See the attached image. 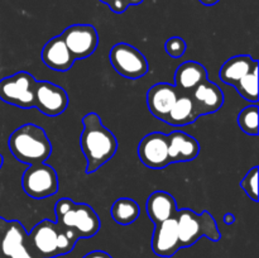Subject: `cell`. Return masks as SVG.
<instances>
[{"instance_id": "cell-1", "label": "cell", "mask_w": 259, "mask_h": 258, "mask_svg": "<svg viewBox=\"0 0 259 258\" xmlns=\"http://www.w3.org/2000/svg\"><path fill=\"white\" fill-rule=\"evenodd\" d=\"M82 125L80 138L81 151L86 159L85 172L90 175L115 156L119 143L113 132L104 125L98 113L83 115Z\"/></svg>"}, {"instance_id": "cell-2", "label": "cell", "mask_w": 259, "mask_h": 258, "mask_svg": "<svg viewBox=\"0 0 259 258\" xmlns=\"http://www.w3.org/2000/svg\"><path fill=\"white\" fill-rule=\"evenodd\" d=\"M78 237L58 223L45 219L28 233V244L38 258H56L72 252Z\"/></svg>"}, {"instance_id": "cell-3", "label": "cell", "mask_w": 259, "mask_h": 258, "mask_svg": "<svg viewBox=\"0 0 259 258\" xmlns=\"http://www.w3.org/2000/svg\"><path fill=\"white\" fill-rule=\"evenodd\" d=\"M10 152L17 161L27 164L45 163L52 153V144L45 129L27 123L15 129L8 141Z\"/></svg>"}, {"instance_id": "cell-4", "label": "cell", "mask_w": 259, "mask_h": 258, "mask_svg": "<svg viewBox=\"0 0 259 258\" xmlns=\"http://www.w3.org/2000/svg\"><path fill=\"white\" fill-rule=\"evenodd\" d=\"M55 214L56 223L72 230L78 239L94 237L100 230L101 222L98 212L90 205L75 202L70 197H61L56 202Z\"/></svg>"}, {"instance_id": "cell-5", "label": "cell", "mask_w": 259, "mask_h": 258, "mask_svg": "<svg viewBox=\"0 0 259 258\" xmlns=\"http://www.w3.org/2000/svg\"><path fill=\"white\" fill-rule=\"evenodd\" d=\"M176 220L181 248L191 247L202 237L209 238L211 242H219L222 239V233L209 211L197 214L191 209L177 210Z\"/></svg>"}, {"instance_id": "cell-6", "label": "cell", "mask_w": 259, "mask_h": 258, "mask_svg": "<svg viewBox=\"0 0 259 258\" xmlns=\"http://www.w3.org/2000/svg\"><path fill=\"white\" fill-rule=\"evenodd\" d=\"M35 78L27 71L0 80V99L4 103L22 109L34 108Z\"/></svg>"}, {"instance_id": "cell-7", "label": "cell", "mask_w": 259, "mask_h": 258, "mask_svg": "<svg viewBox=\"0 0 259 258\" xmlns=\"http://www.w3.org/2000/svg\"><path fill=\"white\" fill-rule=\"evenodd\" d=\"M23 191L33 199H45L57 194L58 175L47 163L30 164L22 176Z\"/></svg>"}, {"instance_id": "cell-8", "label": "cell", "mask_w": 259, "mask_h": 258, "mask_svg": "<svg viewBox=\"0 0 259 258\" xmlns=\"http://www.w3.org/2000/svg\"><path fill=\"white\" fill-rule=\"evenodd\" d=\"M109 57L114 70L129 80H138L149 70L148 61L143 53L129 43L120 42L114 45Z\"/></svg>"}, {"instance_id": "cell-9", "label": "cell", "mask_w": 259, "mask_h": 258, "mask_svg": "<svg viewBox=\"0 0 259 258\" xmlns=\"http://www.w3.org/2000/svg\"><path fill=\"white\" fill-rule=\"evenodd\" d=\"M0 258H38L28 244V233L19 220L0 217Z\"/></svg>"}, {"instance_id": "cell-10", "label": "cell", "mask_w": 259, "mask_h": 258, "mask_svg": "<svg viewBox=\"0 0 259 258\" xmlns=\"http://www.w3.org/2000/svg\"><path fill=\"white\" fill-rule=\"evenodd\" d=\"M60 35L75 60L90 57L99 46L98 30L91 24H72Z\"/></svg>"}, {"instance_id": "cell-11", "label": "cell", "mask_w": 259, "mask_h": 258, "mask_svg": "<svg viewBox=\"0 0 259 258\" xmlns=\"http://www.w3.org/2000/svg\"><path fill=\"white\" fill-rule=\"evenodd\" d=\"M68 94L60 85L35 80L34 108L47 116L61 115L68 106Z\"/></svg>"}, {"instance_id": "cell-12", "label": "cell", "mask_w": 259, "mask_h": 258, "mask_svg": "<svg viewBox=\"0 0 259 258\" xmlns=\"http://www.w3.org/2000/svg\"><path fill=\"white\" fill-rule=\"evenodd\" d=\"M138 156L142 163L149 168H164L171 164L167 134L153 132L144 136L138 146Z\"/></svg>"}, {"instance_id": "cell-13", "label": "cell", "mask_w": 259, "mask_h": 258, "mask_svg": "<svg viewBox=\"0 0 259 258\" xmlns=\"http://www.w3.org/2000/svg\"><path fill=\"white\" fill-rule=\"evenodd\" d=\"M197 118L219 111L224 105V93L210 80H205L190 94Z\"/></svg>"}, {"instance_id": "cell-14", "label": "cell", "mask_w": 259, "mask_h": 258, "mask_svg": "<svg viewBox=\"0 0 259 258\" xmlns=\"http://www.w3.org/2000/svg\"><path fill=\"white\" fill-rule=\"evenodd\" d=\"M181 249L176 217L156 224L152 237V250L158 257L169 258Z\"/></svg>"}, {"instance_id": "cell-15", "label": "cell", "mask_w": 259, "mask_h": 258, "mask_svg": "<svg viewBox=\"0 0 259 258\" xmlns=\"http://www.w3.org/2000/svg\"><path fill=\"white\" fill-rule=\"evenodd\" d=\"M179 96L180 91L175 85L167 82L154 83L147 91V105L152 115L163 121Z\"/></svg>"}, {"instance_id": "cell-16", "label": "cell", "mask_w": 259, "mask_h": 258, "mask_svg": "<svg viewBox=\"0 0 259 258\" xmlns=\"http://www.w3.org/2000/svg\"><path fill=\"white\" fill-rule=\"evenodd\" d=\"M40 57L48 68L57 72H66L71 70L76 61L61 35H56L46 43Z\"/></svg>"}, {"instance_id": "cell-17", "label": "cell", "mask_w": 259, "mask_h": 258, "mask_svg": "<svg viewBox=\"0 0 259 258\" xmlns=\"http://www.w3.org/2000/svg\"><path fill=\"white\" fill-rule=\"evenodd\" d=\"M168 157L171 163L194 161L200 153V144L190 134L181 131L168 134Z\"/></svg>"}, {"instance_id": "cell-18", "label": "cell", "mask_w": 259, "mask_h": 258, "mask_svg": "<svg viewBox=\"0 0 259 258\" xmlns=\"http://www.w3.org/2000/svg\"><path fill=\"white\" fill-rule=\"evenodd\" d=\"M207 80V71L204 65L196 61H186L175 72V86L180 94H190L201 82Z\"/></svg>"}, {"instance_id": "cell-19", "label": "cell", "mask_w": 259, "mask_h": 258, "mask_svg": "<svg viewBox=\"0 0 259 258\" xmlns=\"http://www.w3.org/2000/svg\"><path fill=\"white\" fill-rule=\"evenodd\" d=\"M177 204L175 197L166 191H154L146 202V211L154 225L176 217Z\"/></svg>"}, {"instance_id": "cell-20", "label": "cell", "mask_w": 259, "mask_h": 258, "mask_svg": "<svg viewBox=\"0 0 259 258\" xmlns=\"http://www.w3.org/2000/svg\"><path fill=\"white\" fill-rule=\"evenodd\" d=\"M258 65V61L249 55L234 56L223 63L220 68V80L227 85L234 86Z\"/></svg>"}, {"instance_id": "cell-21", "label": "cell", "mask_w": 259, "mask_h": 258, "mask_svg": "<svg viewBox=\"0 0 259 258\" xmlns=\"http://www.w3.org/2000/svg\"><path fill=\"white\" fill-rule=\"evenodd\" d=\"M197 119L195 114L194 104H192L191 98L187 94H180L176 103L172 106L169 113L164 118V123L174 126H184L192 124Z\"/></svg>"}, {"instance_id": "cell-22", "label": "cell", "mask_w": 259, "mask_h": 258, "mask_svg": "<svg viewBox=\"0 0 259 258\" xmlns=\"http://www.w3.org/2000/svg\"><path fill=\"white\" fill-rule=\"evenodd\" d=\"M110 212L114 222L120 225H129L141 215V206L131 197H119L111 205Z\"/></svg>"}, {"instance_id": "cell-23", "label": "cell", "mask_w": 259, "mask_h": 258, "mask_svg": "<svg viewBox=\"0 0 259 258\" xmlns=\"http://www.w3.org/2000/svg\"><path fill=\"white\" fill-rule=\"evenodd\" d=\"M235 90L242 95L244 100L257 104L258 101V66H255L249 73L240 78L234 85Z\"/></svg>"}, {"instance_id": "cell-24", "label": "cell", "mask_w": 259, "mask_h": 258, "mask_svg": "<svg viewBox=\"0 0 259 258\" xmlns=\"http://www.w3.org/2000/svg\"><path fill=\"white\" fill-rule=\"evenodd\" d=\"M238 125L248 136H257L258 134V105L245 106L238 115Z\"/></svg>"}, {"instance_id": "cell-25", "label": "cell", "mask_w": 259, "mask_h": 258, "mask_svg": "<svg viewBox=\"0 0 259 258\" xmlns=\"http://www.w3.org/2000/svg\"><path fill=\"white\" fill-rule=\"evenodd\" d=\"M258 166H254L247 172L244 179L240 181V186L250 200L258 201Z\"/></svg>"}, {"instance_id": "cell-26", "label": "cell", "mask_w": 259, "mask_h": 258, "mask_svg": "<svg viewBox=\"0 0 259 258\" xmlns=\"http://www.w3.org/2000/svg\"><path fill=\"white\" fill-rule=\"evenodd\" d=\"M187 45L181 37H171L164 43V51L172 58H180L186 52Z\"/></svg>"}, {"instance_id": "cell-27", "label": "cell", "mask_w": 259, "mask_h": 258, "mask_svg": "<svg viewBox=\"0 0 259 258\" xmlns=\"http://www.w3.org/2000/svg\"><path fill=\"white\" fill-rule=\"evenodd\" d=\"M142 3H143V0H111L108 7L115 14H121L132 5H139Z\"/></svg>"}, {"instance_id": "cell-28", "label": "cell", "mask_w": 259, "mask_h": 258, "mask_svg": "<svg viewBox=\"0 0 259 258\" xmlns=\"http://www.w3.org/2000/svg\"><path fill=\"white\" fill-rule=\"evenodd\" d=\"M82 258H113V257H111L109 253L104 252V250H93V252L83 255Z\"/></svg>"}, {"instance_id": "cell-29", "label": "cell", "mask_w": 259, "mask_h": 258, "mask_svg": "<svg viewBox=\"0 0 259 258\" xmlns=\"http://www.w3.org/2000/svg\"><path fill=\"white\" fill-rule=\"evenodd\" d=\"M223 220H224V223L227 225H232L233 223L235 222V217L232 214V212H227V214L224 215V218H223Z\"/></svg>"}, {"instance_id": "cell-30", "label": "cell", "mask_w": 259, "mask_h": 258, "mask_svg": "<svg viewBox=\"0 0 259 258\" xmlns=\"http://www.w3.org/2000/svg\"><path fill=\"white\" fill-rule=\"evenodd\" d=\"M199 2L201 3V4L206 5V7H212V5L218 4V3H219L220 0H199Z\"/></svg>"}, {"instance_id": "cell-31", "label": "cell", "mask_w": 259, "mask_h": 258, "mask_svg": "<svg viewBox=\"0 0 259 258\" xmlns=\"http://www.w3.org/2000/svg\"><path fill=\"white\" fill-rule=\"evenodd\" d=\"M3 163H4V158H3V156H2V154H0V168H2Z\"/></svg>"}, {"instance_id": "cell-32", "label": "cell", "mask_w": 259, "mask_h": 258, "mask_svg": "<svg viewBox=\"0 0 259 258\" xmlns=\"http://www.w3.org/2000/svg\"><path fill=\"white\" fill-rule=\"evenodd\" d=\"M100 2H101V3H104V4H106V5H108L109 3L111 2V0H100Z\"/></svg>"}]
</instances>
